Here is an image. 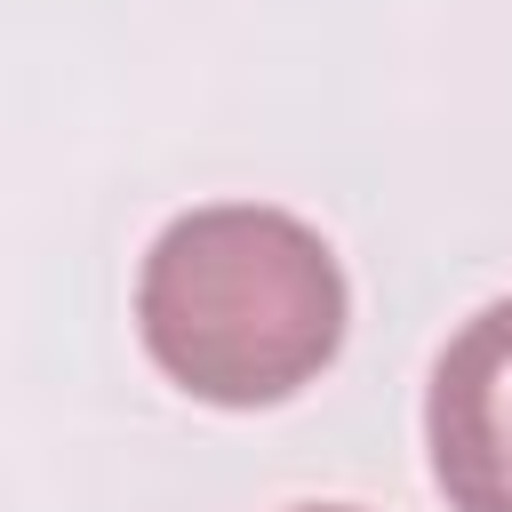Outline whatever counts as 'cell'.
Instances as JSON below:
<instances>
[{
  "label": "cell",
  "instance_id": "7a4b0ae2",
  "mask_svg": "<svg viewBox=\"0 0 512 512\" xmlns=\"http://www.w3.org/2000/svg\"><path fill=\"white\" fill-rule=\"evenodd\" d=\"M424 464L448 512H512V296L440 344L424 376Z\"/></svg>",
  "mask_w": 512,
  "mask_h": 512
},
{
  "label": "cell",
  "instance_id": "6da1fadb",
  "mask_svg": "<svg viewBox=\"0 0 512 512\" xmlns=\"http://www.w3.org/2000/svg\"><path fill=\"white\" fill-rule=\"evenodd\" d=\"M352 328L336 248L272 200H208L152 232L136 264V344L200 408H280L320 384Z\"/></svg>",
  "mask_w": 512,
  "mask_h": 512
},
{
  "label": "cell",
  "instance_id": "3957f363",
  "mask_svg": "<svg viewBox=\"0 0 512 512\" xmlns=\"http://www.w3.org/2000/svg\"><path fill=\"white\" fill-rule=\"evenodd\" d=\"M288 512H360V504H288Z\"/></svg>",
  "mask_w": 512,
  "mask_h": 512
}]
</instances>
